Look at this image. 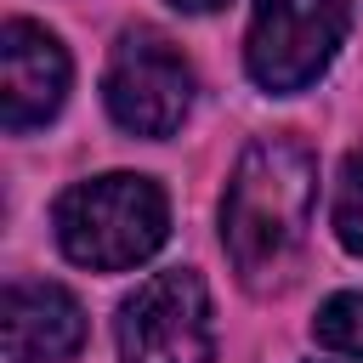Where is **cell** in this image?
Segmentation results:
<instances>
[{
	"mask_svg": "<svg viewBox=\"0 0 363 363\" xmlns=\"http://www.w3.org/2000/svg\"><path fill=\"white\" fill-rule=\"evenodd\" d=\"M119 357L125 363H216L204 278L187 267L153 272L119 306Z\"/></svg>",
	"mask_w": 363,
	"mask_h": 363,
	"instance_id": "3957f363",
	"label": "cell"
},
{
	"mask_svg": "<svg viewBox=\"0 0 363 363\" xmlns=\"http://www.w3.org/2000/svg\"><path fill=\"white\" fill-rule=\"evenodd\" d=\"M335 238L352 255H363V147L346 153L340 182H335Z\"/></svg>",
	"mask_w": 363,
	"mask_h": 363,
	"instance_id": "9c48e42d",
	"label": "cell"
},
{
	"mask_svg": "<svg viewBox=\"0 0 363 363\" xmlns=\"http://www.w3.org/2000/svg\"><path fill=\"white\" fill-rule=\"evenodd\" d=\"M68 96V51L40 23H6L0 28V119L6 130L45 125Z\"/></svg>",
	"mask_w": 363,
	"mask_h": 363,
	"instance_id": "8992f818",
	"label": "cell"
},
{
	"mask_svg": "<svg viewBox=\"0 0 363 363\" xmlns=\"http://www.w3.org/2000/svg\"><path fill=\"white\" fill-rule=\"evenodd\" d=\"M170 233V210L159 182L147 176H91L74 182L57 199V244L68 250V261L96 267V272H125L136 261H147Z\"/></svg>",
	"mask_w": 363,
	"mask_h": 363,
	"instance_id": "7a4b0ae2",
	"label": "cell"
},
{
	"mask_svg": "<svg viewBox=\"0 0 363 363\" xmlns=\"http://www.w3.org/2000/svg\"><path fill=\"white\" fill-rule=\"evenodd\" d=\"M170 6H176V11H221L227 0H170Z\"/></svg>",
	"mask_w": 363,
	"mask_h": 363,
	"instance_id": "30bf717a",
	"label": "cell"
},
{
	"mask_svg": "<svg viewBox=\"0 0 363 363\" xmlns=\"http://www.w3.org/2000/svg\"><path fill=\"white\" fill-rule=\"evenodd\" d=\"M312 335H318V346H329V352L363 363V289H346V295L323 301Z\"/></svg>",
	"mask_w": 363,
	"mask_h": 363,
	"instance_id": "ba28073f",
	"label": "cell"
},
{
	"mask_svg": "<svg viewBox=\"0 0 363 363\" xmlns=\"http://www.w3.org/2000/svg\"><path fill=\"white\" fill-rule=\"evenodd\" d=\"M312 199H318V164L301 142L261 136L244 147L221 199V238L244 284L261 289L289 272L312 221Z\"/></svg>",
	"mask_w": 363,
	"mask_h": 363,
	"instance_id": "6da1fadb",
	"label": "cell"
},
{
	"mask_svg": "<svg viewBox=\"0 0 363 363\" xmlns=\"http://www.w3.org/2000/svg\"><path fill=\"white\" fill-rule=\"evenodd\" d=\"M85 340V312L57 284L6 289V357L11 363H68Z\"/></svg>",
	"mask_w": 363,
	"mask_h": 363,
	"instance_id": "52a82bcc",
	"label": "cell"
},
{
	"mask_svg": "<svg viewBox=\"0 0 363 363\" xmlns=\"http://www.w3.org/2000/svg\"><path fill=\"white\" fill-rule=\"evenodd\" d=\"M102 96H108V113L130 136H170L193 108V68L164 34L130 28V34H119V45L108 57Z\"/></svg>",
	"mask_w": 363,
	"mask_h": 363,
	"instance_id": "5b68a950",
	"label": "cell"
},
{
	"mask_svg": "<svg viewBox=\"0 0 363 363\" xmlns=\"http://www.w3.org/2000/svg\"><path fill=\"white\" fill-rule=\"evenodd\" d=\"M346 40V0H255L244 62L261 91L312 85Z\"/></svg>",
	"mask_w": 363,
	"mask_h": 363,
	"instance_id": "277c9868",
	"label": "cell"
}]
</instances>
